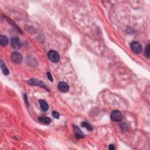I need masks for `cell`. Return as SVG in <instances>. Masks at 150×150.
<instances>
[{"mask_svg": "<svg viewBox=\"0 0 150 150\" xmlns=\"http://www.w3.org/2000/svg\"><path fill=\"white\" fill-rule=\"evenodd\" d=\"M24 99H25V100L26 104H27V105H28V102L27 101V95H26V94H25V95H24Z\"/></svg>", "mask_w": 150, "mask_h": 150, "instance_id": "ac0fdd59", "label": "cell"}, {"mask_svg": "<svg viewBox=\"0 0 150 150\" xmlns=\"http://www.w3.org/2000/svg\"><path fill=\"white\" fill-rule=\"evenodd\" d=\"M47 76H48V78L50 81L53 82V78H52V76L51 73L48 72L47 73Z\"/></svg>", "mask_w": 150, "mask_h": 150, "instance_id": "2e32d148", "label": "cell"}, {"mask_svg": "<svg viewBox=\"0 0 150 150\" xmlns=\"http://www.w3.org/2000/svg\"><path fill=\"white\" fill-rule=\"evenodd\" d=\"M39 102L40 106H41L42 110L43 111H47L49 109V106L47 104V102L42 99L39 100Z\"/></svg>", "mask_w": 150, "mask_h": 150, "instance_id": "9c48e42d", "label": "cell"}, {"mask_svg": "<svg viewBox=\"0 0 150 150\" xmlns=\"http://www.w3.org/2000/svg\"><path fill=\"white\" fill-rule=\"evenodd\" d=\"M39 120L43 123L45 124H49L51 123V119L49 117H41L39 118Z\"/></svg>", "mask_w": 150, "mask_h": 150, "instance_id": "7c38bea8", "label": "cell"}, {"mask_svg": "<svg viewBox=\"0 0 150 150\" xmlns=\"http://www.w3.org/2000/svg\"><path fill=\"white\" fill-rule=\"evenodd\" d=\"M74 130L75 131V136L77 139H82L84 137V135L80 130L79 129V127L77 125H73Z\"/></svg>", "mask_w": 150, "mask_h": 150, "instance_id": "ba28073f", "label": "cell"}, {"mask_svg": "<svg viewBox=\"0 0 150 150\" xmlns=\"http://www.w3.org/2000/svg\"><path fill=\"white\" fill-rule=\"evenodd\" d=\"M28 83L29 85H32V86H39L45 89L46 90H48L49 91H50L49 88L45 85V83L39 79H31L28 81Z\"/></svg>", "mask_w": 150, "mask_h": 150, "instance_id": "6da1fadb", "label": "cell"}, {"mask_svg": "<svg viewBox=\"0 0 150 150\" xmlns=\"http://www.w3.org/2000/svg\"><path fill=\"white\" fill-rule=\"evenodd\" d=\"M8 38L5 35H0V44H1V45L5 47V46H7L8 45Z\"/></svg>", "mask_w": 150, "mask_h": 150, "instance_id": "8fae6325", "label": "cell"}, {"mask_svg": "<svg viewBox=\"0 0 150 150\" xmlns=\"http://www.w3.org/2000/svg\"><path fill=\"white\" fill-rule=\"evenodd\" d=\"M57 88H58L59 90L61 91L63 93H66L69 91V86L67 83L65 82H60L57 85Z\"/></svg>", "mask_w": 150, "mask_h": 150, "instance_id": "52a82bcc", "label": "cell"}, {"mask_svg": "<svg viewBox=\"0 0 150 150\" xmlns=\"http://www.w3.org/2000/svg\"><path fill=\"white\" fill-rule=\"evenodd\" d=\"M144 55L145 56L148 58H149V45L148 44L146 47V48L145 49V52H144Z\"/></svg>", "mask_w": 150, "mask_h": 150, "instance_id": "5bb4252c", "label": "cell"}, {"mask_svg": "<svg viewBox=\"0 0 150 150\" xmlns=\"http://www.w3.org/2000/svg\"><path fill=\"white\" fill-rule=\"evenodd\" d=\"M11 59L13 63L17 64L20 63L22 61V56L21 54L18 52H14L11 54Z\"/></svg>", "mask_w": 150, "mask_h": 150, "instance_id": "5b68a950", "label": "cell"}, {"mask_svg": "<svg viewBox=\"0 0 150 150\" xmlns=\"http://www.w3.org/2000/svg\"><path fill=\"white\" fill-rule=\"evenodd\" d=\"M11 46L13 49L18 50L21 48L22 43L21 42L17 37H14L11 38Z\"/></svg>", "mask_w": 150, "mask_h": 150, "instance_id": "3957f363", "label": "cell"}, {"mask_svg": "<svg viewBox=\"0 0 150 150\" xmlns=\"http://www.w3.org/2000/svg\"><path fill=\"white\" fill-rule=\"evenodd\" d=\"M0 66H1L2 72H3V73L5 75L7 76L9 75V72L8 71V69L7 67L6 66L5 64L4 63V62L2 61V60H1V61H0Z\"/></svg>", "mask_w": 150, "mask_h": 150, "instance_id": "30bf717a", "label": "cell"}, {"mask_svg": "<svg viewBox=\"0 0 150 150\" xmlns=\"http://www.w3.org/2000/svg\"><path fill=\"white\" fill-rule=\"evenodd\" d=\"M109 149H110V150H113V149H114L115 148H114V147L113 145L110 144L109 145Z\"/></svg>", "mask_w": 150, "mask_h": 150, "instance_id": "e0dca14e", "label": "cell"}, {"mask_svg": "<svg viewBox=\"0 0 150 150\" xmlns=\"http://www.w3.org/2000/svg\"><path fill=\"white\" fill-rule=\"evenodd\" d=\"M48 57L51 62L53 63H57L59 61L60 56L59 53L56 51L51 50L48 53Z\"/></svg>", "mask_w": 150, "mask_h": 150, "instance_id": "7a4b0ae2", "label": "cell"}, {"mask_svg": "<svg viewBox=\"0 0 150 150\" xmlns=\"http://www.w3.org/2000/svg\"><path fill=\"white\" fill-rule=\"evenodd\" d=\"M81 125H82V127H85V128H86V129H87L88 130H89V131L93 130V128H92L91 125L89 123H87V122H85V121L82 122V123Z\"/></svg>", "mask_w": 150, "mask_h": 150, "instance_id": "4fadbf2b", "label": "cell"}, {"mask_svg": "<svg viewBox=\"0 0 150 150\" xmlns=\"http://www.w3.org/2000/svg\"><path fill=\"white\" fill-rule=\"evenodd\" d=\"M131 49L134 53L136 54H139L142 51V47L141 44L136 41L132 42L130 44Z\"/></svg>", "mask_w": 150, "mask_h": 150, "instance_id": "277c9868", "label": "cell"}, {"mask_svg": "<svg viewBox=\"0 0 150 150\" xmlns=\"http://www.w3.org/2000/svg\"><path fill=\"white\" fill-rule=\"evenodd\" d=\"M122 115L120 111L119 110H114L111 113V119L114 121H120L122 120Z\"/></svg>", "mask_w": 150, "mask_h": 150, "instance_id": "8992f818", "label": "cell"}, {"mask_svg": "<svg viewBox=\"0 0 150 150\" xmlns=\"http://www.w3.org/2000/svg\"><path fill=\"white\" fill-rule=\"evenodd\" d=\"M52 116L55 119H58L60 117L59 113L57 111H52Z\"/></svg>", "mask_w": 150, "mask_h": 150, "instance_id": "9a60e30c", "label": "cell"}]
</instances>
